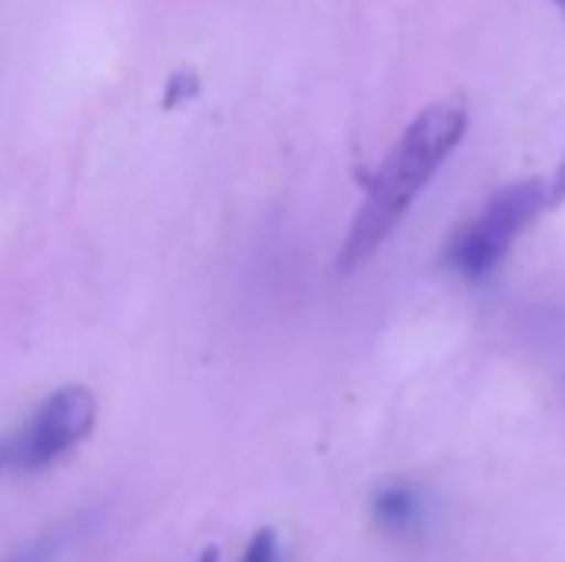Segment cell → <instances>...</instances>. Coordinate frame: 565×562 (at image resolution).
Returning a JSON list of instances; mask_svg holds the SVG:
<instances>
[{
  "instance_id": "6da1fadb",
  "label": "cell",
  "mask_w": 565,
  "mask_h": 562,
  "mask_svg": "<svg viewBox=\"0 0 565 562\" xmlns=\"http://www.w3.org/2000/svg\"><path fill=\"white\" fill-rule=\"evenodd\" d=\"M467 126H470V113L463 96H447L420 109V116L401 132V139L391 146V152L384 156V162L377 166L367 185V199L358 209L338 255L341 272L361 268L387 242V235L397 229L404 212L437 176L444 159L460 146Z\"/></svg>"
},
{
  "instance_id": "7a4b0ae2",
  "label": "cell",
  "mask_w": 565,
  "mask_h": 562,
  "mask_svg": "<svg viewBox=\"0 0 565 562\" xmlns=\"http://www.w3.org/2000/svg\"><path fill=\"white\" fill-rule=\"evenodd\" d=\"M546 209V182L523 179L503 185L487 205L457 229L447 242V262L463 278H487L513 248V242L543 215Z\"/></svg>"
},
{
  "instance_id": "3957f363",
  "label": "cell",
  "mask_w": 565,
  "mask_h": 562,
  "mask_svg": "<svg viewBox=\"0 0 565 562\" xmlns=\"http://www.w3.org/2000/svg\"><path fill=\"white\" fill-rule=\"evenodd\" d=\"M96 424V397L73 384L53 391L13 434L3 437L7 470L40 474L76 450Z\"/></svg>"
},
{
  "instance_id": "277c9868",
  "label": "cell",
  "mask_w": 565,
  "mask_h": 562,
  "mask_svg": "<svg viewBox=\"0 0 565 562\" xmlns=\"http://www.w3.org/2000/svg\"><path fill=\"white\" fill-rule=\"evenodd\" d=\"M374 520L391 533H407L420 520V500L411 487H384L374 497Z\"/></svg>"
},
{
  "instance_id": "5b68a950",
  "label": "cell",
  "mask_w": 565,
  "mask_h": 562,
  "mask_svg": "<svg viewBox=\"0 0 565 562\" xmlns=\"http://www.w3.org/2000/svg\"><path fill=\"white\" fill-rule=\"evenodd\" d=\"M70 527H56V530H50V533H43V537H36V540H30L26 547H20L13 556L7 562H50L60 556V550L66 547V540H70Z\"/></svg>"
},
{
  "instance_id": "8992f818",
  "label": "cell",
  "mask_w": 565,
  "mask_h": 562,
  "mask_svg": "<svg viewBox=\"0 0 565 562\" xmlns=\"http://www.w3.org/2000/svg\"><path fill=\"white\" fill-rule=\"evenodd\" d=\"M242 562H281V547H278V537L275 530H258L245 553H242Z\"/></svg>"
},
{
  "instance_id": "52a82bcc",
  "label": "cell",
  "mask_w": 565,
  "mask_h": 562,
  "mask_svg": "<svg viewBox=\"0 0 565 562\" xmlns=\"http://www.w3.org/2000/svg\"><path fill=\"white\" fill-rule=\"evenodd\" d=\"M559 205H565V156L556 166L553 179L546 182V209H559Z\"/></svg>"
},
{
  "instance_id": "ba28073f",
  "label": "cell",
  "mask_w": 565,
  "mask_h": 562,
  "mask_svg": "<svg viewBox=\"0 0 565 562\" xmlns=\"http://www.w3.org/2000/svg\"><path fill=\"white\" fill-rule=\"evenodd\" d=\"M195 562H218V550H205Z\"/></svg>"
},
{
  "instance_id": "9c48e42d",
  "label": "cell",
  "mask_w": 565,
  "mask_h": 562,
  "mask_svg": "<svg viewBox=\"0 0 565 562\" xmlns=\"http://www.w3.org/2000/svg\"><path fill=\"white\" fill-rule=\"evenodd\" d=\"M7 470V447H3V437H0V474Z\"/></svg>"
},
{
  "instance_id": "30bf717a",
  "label": "cell",
  "mask_w": 565,
  "mask_h": 562,
  "mask_svg": "<svg viewBox=\"0 0 565 562\" xmlns=\"http://www.w3.org/2000/svg\"><path fill=\"white\" fill-rule=\"evenodd\" d=\"M550 3H553V7H556L559 13H563V20H565V0H550Z\"/></svg>"
}]
</instances>
